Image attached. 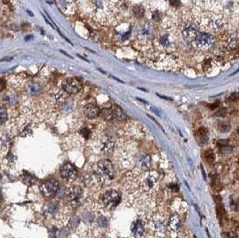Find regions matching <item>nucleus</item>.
I'll return each mask as SVG.
<instances>
[{
  "label": "nucleus",
  "mask_w": 239,
  "mask_h": 238,
  "mask_svg": "<svg viewBox=\"0 0 239 238\" xmlns=\"http://www.w3.org/2000/svg\"><path fill=\"white\" fill-rule=\"evenodd\" d=\"M226 114H227V109H220L216 113V116H218V117H225Z\"/></svg>",
  "instance_id": "obj_30"
},
{
  "label": "nucleus",
  "mask_w": 239,
  "mask_h": 238,
  "mask_svg": "<svg viewBox=\"0 0 239 238\" xmlns=\"http://www.w3.org/2000/svg\"><path fill=\"white\" fill-rule=\"evenodd\" d=\"M131 231L134 238H141L144 233V224L141 219L136 220L131 227Z\"/></svg>",
  "instance_id": "obj_17"
},
{
  "label": "nucleus",
  "mask_w": 239,
  "mask_h": 238,
  "mask_svg": "<svg viewBox=\"0 0 239 238\" xmlns=\"http://www.w3.org/2000/svg\"><path fill=\"white\" fill-rule=\"evenodd\" d=\"M219 105H220V102L219 101H216L214 104H212V105H210L209 107L212 109H216V108H218L219 107Z\"/></svg>",
  "instance_id": "obj_35"
},
{
  "label": "nucleus",
  "mask_w": 239,
  "mask_h": 238,
  "mask_svg": "<svg viewBox=\"0 0 239 238\" xmlns=\"http://www.w3.org/2000/svg\"><path fill=\"white\" fill-rule=\"evenodd\" d=\"M199 33L198 26L195 23L192 22V20L186 21L181 28V34L184 39L188 41H193L195 37Z\"/></svg>",
  "instance_id": "obj_9"
},
{
  "label": "nucleus",
  "mask_w": 239,
  "mask_h": 238,
  "mask_svg": "<svg viewBox=\"0 0 239 238\" xmlns=\"http://www.w3.org/2000/svg\"><path fill=\"white\" fill-rule=\"evenodd\" d=\"M182 228V222L178 215H172L167 221V235L169 238H177Z\"/></svg>",
  "instance_id": "obj_7"
},
{
  "label": "nucleus",
  "mask_w": 239,
  "mask_h": 238,
  "mask_svg": "<svg viewBox=\"0 0 239 238\" xmlns=\"http://www.w3.org/2000/svg\"><path fill=\"white\" fill-rule=\"evenodd\" d=\"M227 238H237V236L233 232H229L227 234Z\"/></svg>",
  "instance_id": "obj_33"
},
{
  "label": "nucleus",
  "mask_w": 239,
  "mask_h": 238,
  "mask_svg": "<svg viewBox=\"0 0 239 238\" xmlns=\"http://www.w3.org/2000/svg\"><path fill=\"white\" fill-rule=\"evenodd\" d=\"M216 64V62L212 59V58H207L204 60V62L202 63V68L205 72H209L210 70H212L214 66V64Z\"/></svg>",
  "instance_id": "obj_22"
},
{
  "label": "nucleus",
  "mask_w": 239,
  "mask_h": 238,
  "mask_svg": "<svg viewBox=\"0 0 239 238\" xmlns=\"http://www.w3.org/2000/svg\"><path fill=\"white\" fill-rule=\"evenodd\" d=\"M115 148V141L110 137H105L101 141V150L105 154H111Z\"/></svg>",
  "instance_id": "obj_19"
},
{
  "label": "nucleus",
  "mask_w": 239,
  "mask_h": 238,
  "mask_svg": "<svg viewBox=\"0 0 239 238\" xmlns=\"http://www.w3.org/2000/svg\"><path fill=\"white\" fill-rule=\"evenodd\" d=\"M215 38L211 33L199 32L193 39V45L201 50H206L213 45Z\"/></svg>",
  "instance_id": "obj_6"
},
{
  "label": "nucleus",
  "mask_w": 239,
  "mask_h": 238,
  "mask_svg": "<svg viewBox=\"0 0 239 238\" xmlns=\"http://www.w3.org/2000/svg\"><path fill=\"white\" fill-rule=\"evenodd\" d=\"M101 202L107 209L112 210L115 207H117V204L119 203L120 194L118 193V192H117L115 190H109L102 195Z\"/></svg>",
  "instance_id": "obj_10"
},
{
  "label": "nucleus",
  "mask_w": 239,
  "mask_h": 238,
  "mask_svg": "<svg viewBox=\"0 0 239 238\" xmlns=\"http://www.w3.org/2000/svg\"><path fill=\"white\" fill-rule=\"evenodd\" d=\"M83 113L84 115L88 117V118H96L100 116L101 114V110L98 108V106H96L95 104H87L86 106H84L83 108Z\"/></svg>",
  "instance_id": "obj_18"
},
{
  "label": "nucleus",
  "mask_w": 239,
  "mask_h": 238,
  "mask_svg": "<svg viewBox=\"0 0 239 238\" xmlns=\"http://www.w3.org/2000/svg\"><path fill=\"white\" fill-rule=\"evenodd\" d=\"M83 196V190L76 186L69 189L66 193V201L69 202L72 206H77L80 202V200Z\"/></svg>",
  "instance_id": "obj_14"
},
{
  "label": "nucleus",
  "mask_w": 239,
  "mask_h": 238,
  "mask_svg": "<svg viewBox=\"0 0 239 238\" xmlns=\"http://www.w3.org/2000/svg\"><path fill=\"white\" fill-rule=\"evenodd\" d=\"M115 170L113 165L109 160L102 159L99 161L96 166L95 178L97 182L101 184H107L114 179Z\"/></svg>",
  "instance_id": "obj_2"
},
{
  "label": "nucleus",
  "mask_w": 239,
  "mask_h": 238,
  "mask_svg": "<svg viewBox=\"0 0 239 238\" xmlns=\"http://www.w3.org/2000/svg\"><path fill=\"white\" fill-rule=\"evenodd\" d=\"M197 23L199 26L209 31H219L224 29L226 25L224 16L220 14L213 12L201 13L199 16H197Z\"/></svg>",
  "instance_id": "obj_1"
},
{
  "label": "nucleus",
  "mask_w": 239,
  "mask_h": 238,
  "mask_svg": "<svg viewBox=\"0 0 239 238\" xmlns=\"http://www.w3.org/2000/svg\"><path fill=\"white\" fill-rule=\"evenodd\" d=\"M204 158L206 159L207 162L212 163L214 161V159H215V154H214L213 150H205V152H204Z\"/></svg>",
  "instance_id": "obj_23"
},
{
  "label": "nucleus",
  "mask_w": 239,
  "mask_h": 238,
  "mask_svg": "<svg viewBox=\"0 0 239 238\" xmlns=\"http://www.w3.org/2000/svg\"><path fill=\"white\" fill-rule=\"evenodd\" d=\"M137 165L139 168H141L142 171H148L150 168L151 166V159L150 157L145 154V153H141L137 156V159H136Z\"/></svg>",
  "instance_id": "obj_16"
},
{
  "label": "nucleus",
  "mask_w": 239,
  "mask_h": 238,
  "mask_svg": "<svg viewBox=\"0 0 239 238\" xmlns=\"http://www.w3.org/2000/svg\"><path fill=\"white\" fill-rule=\"evenodd\" d=\"M140 185L142 190L147 193H152L158 189V174L155 172H147L138 174L136 186Z\"/></svg>",
  "instance_id": "obj_3"
},
{
  "label": "nucleus",
  "mask_w": 239,
  "mask_h": 238,
  "mask_svg": "<svg viewBox=\"0 0 239 238\" xmlns=\"http://www.w3.org/2000/svg\"><path fill=\"white\" fill-rule=\"evenodd\" d=\"M152 19H153V21L158 22V21L159 20V13H155V14H153V15H152Z\"/></svg>",
  "instance_id": "obj_34"
},
{
  "label": "nucleus",
  "mask_w": 239,
  "mask_h": 238,
  "mask_svg": "<svg viewBox=\"0 0 239 238\" xmlns=\"http://www.w3.org/2000/svg\"><path fill=\"white\" fill-rule=\"evenodd\" d=\"M7 120V111L5 108L1 109V123L4 124Z\"/></svg>",
  "instance_id": "obj_28"
},
{
  "label": "nucleus",
  "mask_w": 239,
  "mask_h": 238,
  "mask_svg": "<svg viewBox=\"0 0 239 238\" xmlns=\"http://www.w3.org/2000/svg\"><path fill=\"white\" fill-rule=\"evenodd\" d=\"M170 4L173 6H180V0H170Z\"/></svg>",
  "instance_id": "obj_32"
},
{
  "label": "nucleus",
  "mask_w": 239,
  "mask_h": 238,
  "mask_svg": "<svg viewBox=\"0 0 239 238\" xmlns=\"http://www.w3.org/2000/svg\"><path fill=\"white\" fill-rule=\"evenodd\" d=\"M135 34L137 39L140 40H147L149 39L151 35L153 34V26L150 23H140L136 30H135Z\"/></svg>",
  "instance_id": "obj_11"
},
{
  "label": "nucleus",
  "mask_w": 239,
  "mask_h": 238,
  "mask_svg": "<svg viewBox=\"0 0 239 238\" xmlns=\"http://www.w3.org/2000/svg\"><path fill=\"white\" fill-rule=\"evenodd\" d=\"M230 128H231V125L228 122H220L219 124V130L221 133H227L229 131Z\"/></svg>",
  "instance_id": "obj_25"
},
{
  "label": "nucleus",
  "mask_w": 239,
  "mask_h": 238,
  "mask_svg": "<svg viewBox=\"0 0 239 238\" xmlns=\"http://www.w3.org/2000/svg\"><path fill=\"white\" fill-rule=\"evenodd\" d=\"M133 13H134V14L135 16H137L139 18L143 15V10H142V8L141 6H135V7H134Z\"/></svg>",
  "instance_id": "obj_26"
},
{
  "label": "nucleus",
  "mask_w": 239,
  "mask_h": 238,
  "mask_svg": "<svg viewBox=\"0 0 239 238\" xmlns=\"http://www.w3.org/2000/svg\"><path fill=\"white\" fill-rule=\"evenodd\" d=\"M229 100L232 101H239V92L231 93V95L229 96Z\"/></svg>",
  "instance_id": "obj_29"
},
{
  "label": "nucleus",
  "mask_w": 239,
  "mask_h": 238,
  "mask_svg": "<svg viewBox=\"0 0 239 238\" xmlns=\"http://www.w3.org/2000/svg\"><path fill=\"white\" fill-rule=\"evenodd\" d=\"M223 53L225 57H237L239 56V37H229L223 45Z\"/></svg>",
  "instance_id": "obj_5"
},
{
  "label": "nucleus",
  "mask_w": 239,
  "mask_h": 238,
  "mask_svg": "<svg viewBox=\"0 0 239 238\" xmlns=\"http://www.w3.org/2000/svg\"><path fill=\"white\" fill-rule=\"evenodd\" d=\"M237 133H238V135H239V129H238V131H237Z\"/></svg>",
  "instance_id": "obj_36"
},
{
  "label": "nucleus",
  "mask_w": 239,
  "mask_h": 238,
  "mask_svg": "<svg viewBox=\"0 0 239 238\" xmlns=\"http://www.w3.org/2000/svg\"><path fill=\"white\" fill-rule=\"evenodd\" d=\"M101 116L103 117V118H105L106 120H110L114 117L113 110L109 109H104L101 112Z\"/></svg>",
  "instance_id": "obj_24"
},
{
  "label": "nucleus",
  "mask_w": 239,
  "mask_h": 238,
  "mask_svg": "<svg viewBox=\"0 0 239 238\" xmlns=\"http://www.w3.org/2000/svg\"><path fill=\"white\" fill-rule=\"evenodd\" d=\"M112 110H113L114 117L117 119L120 120V121H124V120H126V119L127 118V117H126V115L125 114V112L121 109V108H119L117 105H115Z\"/></svg>",
  "instance_id": "obj_21"
},
{
  "label": "nucleus",
  "mask_w": 239,
  "mask_h": 238,
  "mask_svg": "<svg viewBox=\"0 0 239 238\" xmlns=\"http://www.w3.org/2000/svg\"><path fill=\"white\" fill-rule=\"evenodd\" d=\"M81 133H82L85 138H88L89 137V135H90V131L87 128H83V130L81 131Z\"/></svg>",
  "instance_id": "obj_31"
},
{
  "label": "nucleus",
  "mask_w": 239,
  "mask_h": 238,
  "mask_svg": "<svg viewBox=\"0 0 239 238\" xmlns=\"http://www.w3.org/2000/svg\"><path fill=\"white\" fill-rule=\"evenodd\" d=\"M62 88L64 92L69 94H75L82 90L83 85L75 78H67L64 81H63Z\"/></svg>",
  "instance_id": "obj_13"
},
{
  "label": "nucleus",
  "mask_w": 239,
  "mask_h": 238,
  "mask_svg": "<svg viewBox=\"0 0 239 238\" xmlns=\"http://www.w3.org/2000/svg\"><path fill=\"white\" fill-rule=\"evenodd\" d=\"M154 44L158 50H162V51L170 50L173 47V42H172L170 33L167 31H164L157 35L154 40Z\"/></svg>",
  "instance_id": "obj_8"
},
{
  "label": "nucleus",
  "mask_w": 239,
  "mask_h": 238,
  "mask_svg": "<svg viewBox=\"0 0 239 238\" xmlns=\"http://www.w3.org/2000/svg\"><path fill=\"white\" fill-rule=\"evenodd\" d=\"M167 221L165 216L161 213H156L152 215L150 220V230L155 237L163 238L167 233Z\"/></svg>",
  "instance_id": "obj_4"
},
{
  "label": "nucleus",
  "mask_w": 239,
  "mask_h": 238,
  "mask_svg": "<svg viewBox=\"0 0 239 238\" xmlns=\"http://www.w3.org/2000/svg\"><path fill=\"white\" fill-rule=\"evenodd\" d=\"M196 139L199 142V143L204 144L208 142V131L204 127H201L196 132Z\"/></svg>",
  "instance_id": "obj_20"
},
{
  "label": "nucleus",
  "mask_w": 239,
  "mask_h": 238,
  "mask_svg": "<svg viewBox=\"0 0 239 238\" xmlns=\"http://www.w3.org/2000/svg\"><path fill=\"white\" fill-rule=\"evenodd\" d=\"M216 211H217V214H218V217H219V219H221V218L223 217L224 213H225L224 208H223V206H222L221 204L217 205V207H216Z\"/></svg>",
  "instance_id": "obj_27"
},
{
  "label": "nucleus",
  "mask_w": 239,
  "mask_h": 238,
  "mask_svg": "<svg viewBox=\"0 0 239 238\" xmlns=\"http://www.w3.org/2000/svg\"><path fill=\"white\" fill-rule=\"evenodd\" d=\"M60 174L64 180L71 182L75 179L77 172H76V169L74 165H72L70 163H66L62 166V168L60 170Z\"/></svg>",
  "instance_id": "obj_15"
},
{
  "label": "nucleus",
  "mask_w": 239,
  "mask_h": 238,
  "mask_svg": "<svg viewBox=\"0 0 239 238\" xmlns=\"http://www.w3.org/2000/svg\"><path fill=\"white\" fill-rule=\"evenodd\" d=\"M58 189L59 183L56 180H47L40 186V191L42 194L47 198L54 197L56 192H58Z\"/></svg>",
  "instance_id": "obj_12"
}]
</instances>
